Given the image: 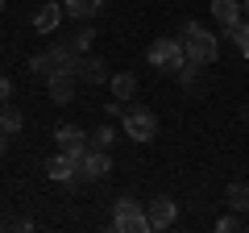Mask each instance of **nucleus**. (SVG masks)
<instances>
[{"instance_id": "1", "label": "nucleus", "mask_w": 249, "mask_h": 233, "mask_svg": "<svg viewBox=\"0 0 249 233\" xmlns=\"http://www.w3.org/2000/svg\"><path fill=\"white\" fill-rule=\"evenodd\" d=\"M183 50H187V58H196V63L208 67V63L220 58V38L208 25H199V21H183Z\"/></svg>"}, {"instance_id": "2", "label": "nucleus", "mask_w": 249, "mask_h": 233, "mask_svg": "<svg viewBox=\"0 0 249 233\" xmlns=\"http://www.w3.org/2000/svg\"><path fill=\"white\" fill-rule=\"evenodd\" d=\"M112 229L116 233H145L150 229V213H145L133 196H121L112 204Z\"/></svg>"}, {"instance_id": "3", "label": "nucleus", "mask_w": 249, "mask_h": 233, "mask_svg": "<svg viewBox=\"0 0 249 233\" xmlns=\"http://www.w3.org/2000/svg\"><path fill=\"white\" fill-rule=\"evenodd\" d=\"M150 67H158V71H170L175 75L178 67L187 63V50H183V38H154L150 42Z\"/></svg>"}, {"instance_id": "4", "label": "nucleus", "mask_w": 249, "mask_h": 233, "mask_svg": "<svg viewBox=\"0 0 249 233\" xmlns=\"http://www.w3.org/2000/svg\"><path fill=\"white\" fill-rule=\"evenodd\" d=\"M124 137H133V142H154L158 137V116L150 108H124Z\"/></svg>"}, {"instance_id": "5", "label": "nucleus", "mask_w": 249, "mask_h": 233, "mask_svg": "<svg viewBox=\"0 0 249 233\" xmlns=\"http://www.w3.org/2000/svg\"><path fill=\"white\" fill-rule=\"evenodd\" d=\"M108 171H112V154L100 150V146H91L79 158V183H96V179H104Z\"/></svg>"}, {"instance_id": "6", "label": "nucleus", "mask_w": 249, "mask_h": 233, "mask_svg": "<svg viewBox=\"0 0 249 233\" xmlns=\"http://www.w3.org/2000/svg\"><path fill=\"white\" fill-rule=\"evenodd\" d=\"M54 142H58L62 154H71V158H83L91 150V134H83L79 125H58L54 129Z\"/></svg>"}, {"instance_id": "7", "label": "nucleus", "mask_w": 249, "mask_h": 233, "mask_svg": "<svg viewBox=\"0 0 249 233\" xmlns=\"http://www.w3.org/2000/svg\"><path fill=\"white\" fill-rule=\"evenodd\" d=\"M75 79H79V83H108L112 75H108L104 58H96V54H79V58H75Z\"/></svg>"}, {"instance_id": "8", "label": "nucleus", "mask_w": 249, "mask_h": 233, "mask_svg": "<svg viewBox=\"0 0 249 233\" xmlns=\"http://www.w3.org/2000/svg\"><path fill=\"white\" fill-rule=\"evenodd\" d=\"M46 175H50L54 183H79V158H71V154H54L50 162H46Z\"/></svg>"}, {"instance_id": "9", "label": "nucleus", "mask_w": 249, "mask_h": 233, "mask_svg": "<svg viewBox=\"0 0 249 233\" xmlns=\"http://www.w3.org/2000/svg\"><path fill=\"white\" fill-rule=\"evenodd\" d=\"M150 229H170V225L178 221V204L170 196H158V200H150Z\"/></svg>"}, {"instance_id": "10", "label": "nucleus", "mask_w": 249, "mask_h": 233, "mask_svg": "<svg viewBox=\"0 0 249 233\" xmlns=\"http://www.w3.org/2000/svg\"><path fill=\"white\" fill-rule=\"evenodd\" d=\"M75 83H79V79H75L71 71H54L50 79H46V92H50L54 104H71V100H75Z\"/></svg>"}, {"instance_id": "11", "label": "nucleus", "mask_w": 249, "mask_h": 233, "mask_svg": "<svg viewBox=\"0 0 249 233\" xmlns=\"http://www.w3.org/2000/svg\"><path fill=\"white\" fill-rule=\"evenodd\" d=\"M62 0H50V4H42V9L34 13V29L37 34H54V29H58V21H62Z\"/></svg>"}, {"instance_id": "12", "label": "nucleus", "mask_w": 249, "mask_h": 233, "mask_svg": "<svg viewBox=\"0 0 249 233\" xmlns=\"http://www.w3.org/2000/svg\"><path fill=\"white\" fill-rule=\"evenodd\" d=\"M212 17L220 21L224 29L241 25V21H245V4H241V0H212Z\"/></svg>"}, {"instance_id": "13", "label": "nucleus", "mask_w": 249, "mask_h": 233, "mask_svg": "<svg viewBox=\"0 0 249 233\" xmlns=\"http://www.w3.org/2000/svg\"><path fill=\"white\" fill-rule=\"evenodd\" d=\"M62 9H67L71 21H91V17H100L104 0H62Z\"/></svg>"}, {"instance_id": "14", "label": "nucleus", "mask_w": 249, "mask_h": 233, "mask_svg": "<svg viewBox=\"0 0 249 233\" xmlns=\"http://www.w3.org/2000/svg\"><path fill=\"white\" fill-rule=\"evenodd\" d=\"M108 88H112V96L121 100V104H129V100L137 96V75L121 71V75H112V79H108Z\"/></svg>"}, {"instance_id": "15", "label": "nucleus", "mask_w": 249, "mask_h": 233, "mask_svg": "<svg viewBox=\"0 0 249 233\" xmlns=\"http://www.w3.org/2000/svg\"><path fill=\"white\" fill-rule=\"evenodd\" d=\"M224 204L245 216L249 213V183H229V188H224Z\"/></svg>"}, {"instance_id": "16", "label": "nucleus", "mask_w": 249, "mask_h": 233, "mask_svg": "<svg viewBox=\"0 0 249 233\" xmlns=\"http://www.w3.org/2000/svg\"><path fill=\"white\" fill-rule=\"evenodd\" d=\"M21 125H25L21 108H17V104H0V129H4L9 137H17V134H21Z\"/></svg>"}, {"instance_id": "17", "label": "nucleus", "mask_w": 249, "mask_h": 233, "mask_svg": "<svg viewBox=\"0 0 249 233\" xmlns=\"http://www.w3.org/2000/svg\"><path fill=\"white\" fill-rule=\"evenodd\" d=\"M224 38H229V42L237 46L241 54H249V21H241V25H229V29H224Z\"/></svg>"}, {"instance_id": "18", "label": "nucleus", "mask_w": 249, "mask_h": 233, "mask_svg": "<svg viewBox=\"0 0 249 233\" xmlns=\"http://www.w3.org/2000/svg\"><path fill=\"white\" fill-rule=\"evenodd\" d=\"M199 71H204V63H196V58H187L183 67H178V83H183V88H196V79H199Z\"/></svg>"}, {"instance_id": "19", "label": "nucleus", "mask_w": 249, "mask_h": 233, "mask_svg": "<svg viewBox=\"0 0 249 233\" xmlns=\"http://www.w3.org/2000/svg\"><path fill=\"white\" fill-rule=\"evenodd\" d=\"M29 71H34L37 75V79H50V75H54V63H50V54H34V58H29Z\"/></svg>"}, {"instance_id": "20", "label": "nucleus", "mask_w": 249, "mask_h": 233, "mask_svg": "<svg viewBox=\"0 0 249 233\" xmlns=\"http://www.w3.org/2000/svg\"><path fill=\"white\" fill-rule=\"evenodd\" d=\"M91 42H96V29H88V25H83V29H75L71 50H75V54H88V50H91Z\"/></svg>"}, {"instance_id": "21", "label": "nucleus", "mask_w": 249, "mask_h": 233, "mask_svg": "<svg viewBox=\"0 0 249 233\" xmlns=\"http://www.w3.org/2000/svg\"><path fill=\"white\" fill-rule=\"evenodd\" d=\"M112 142H116V129L104 121V125H100L96 134H91V146H100V150H112Z\"/></svg>"}, {"instance_id": "22", "label": "nucleus", "mask_w": 249, "mask_h": 233, "mask_svg": "<svg viewBox=\"0 0 249 233\" xmlns=\"http://www.w3.org/2000/svg\"><path fill=\"white\" fill-rule=\"evenodd\" d=\"M237 229H245V221H241V213H232V208H229V216L216 221V233H237Z\"/></svg>"}, {"instance_id": "23", "label": "nucleus", "mask_w": 249, "mask_h": 233, "mask_svg": "<svg viewBox=\"0 0 249 233\" xmlns=\"http://www.w3.org/2000/svg\"><path fill=\"white\" fill-rule=\"evenodd\" d=\"M9 100H13V79L0 75V104H9Z\"/></svg>"}, {"instance_id": "24", "label": "nucleus", "mask_w": 249, "mask_h": 233, "mask_svg": "<svg viewBox=\"0 0 249 233\" xmlns=\"http://www.w3.org/2000/svg\"><path fill=\"white\" fill-rule=\"evenodd\" d=\"M13 229H21V233H29V229H34V221H29V216H17V221H13Z\"/></svg>"}, {"instance_id": "25", "label": "nucleus", "mask_w": 249, "mask_h": 233, "mask_svg": "<svg viewBox=\"0 0 249 233\" xmlns=\"http://www.w3.org/2000/svg\"><path fill=\"white\" fill-rule=\"evenodd\" d=\"M9 142H13V137L4 134V129H0V158H4V150H9Z\"/></svg>"}, {"instance_id": "26", "label": "nucleus", "mask_w": 249, "mask_h": 233, "mask_svg": "<svg viewBox=\"0 0 249 233\" xmlns=\"http://www.w3.org/2000/svg\"><path fill=\"white\" fill-rule=\"evenodd\" d=\"M241 4H245V21H249V0H241Z\"/></svg>"}, {"instance_id": "27", "label": "nucleus", "mask_w": 249, "mask_h": 233, "mask_svg": "<svg viewBox=\"0 0 249 233\" xmlns=\"http://www.w3.org/2000/svg\"><path fill=\"white\" fill-rule=\"evenodd\" d=\"M0 229H9V221H0Z\"/></svg>"}, {"instance_id": "28", "label": "nucleus", "mask_w": 249, "mask_h": 233, "mask_svg": "<svg viewBox=\"0 0 249 233\" xmlns=\"http://www.w3.org/2000/svg\"><path fill=\"white\" fill-rule=\"evenodd\" d=\"M0 9H4V0H0Z\"/></svg>"}, {"instance_id": "29", "label": "nucleus", "mask_w": 249, "mask_h": 233, "mask_svg": "<svg viewBox=\"0 0 249 233\" xmlns=\"http://www.w3.org/2000/svg\"><path fill=\"white\" fill-rule=\"evenodd\" d=\"M245 229H249V221H245Z\"/></svg>"}]
</instances>
